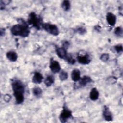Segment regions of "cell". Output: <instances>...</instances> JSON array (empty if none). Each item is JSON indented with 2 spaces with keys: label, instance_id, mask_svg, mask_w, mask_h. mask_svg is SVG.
<instances>
[{
  "label": "cell",
  "instance_id": "1",
  "mask_svg": "<svg viewBox=\"0 0 123 123\" xmlns=\"http://www.w3.org/2000/svg\"><path fill=\"white\" fill-rule=\"evenodd\" d=\"M12 87L13 95L15 98V103L20 104L24 100V92L25 87L24 84L19 79H14L12 81Z\"/></svg>",
  "mask_w": 123,
  "mask_h": 123
},
{
  "label": "cell",
  "instance_id": "2",
  "mask_svg": "<svg viewBox=\"0 0 123 123\" xmlns=\"http://www.w3.org/2000/svg\"><path fill=\"white\" fill-rule=\"evenodd\" d=\"M11 32L13 36L25 37L29 36L30 29L27 24L22 20L20 23L13 25L11 28Z\"/></svg>",
  "mask_w": 123,
  "mask_h": 123
},
{
  "label": "cell",
  "instance_id": "3",
  "mask_svg": "<svg viewBox=\"0 0 123 123\" xmlns=\"http://www.w3.org/2000/svg\"><path fill=\"white\" fill-rule=\"evenodd\" d=\"M27 22L29 25H32L37 30L40 29L43 24L41 18L34 12H31L29 13L28 17Z\"/></svg>",
  "mask_w": 123,
  "mask_h": 123
},
{
  "label": "cell",
  "instance_id": "4",
  "mask_svg": "<svg viewBox=\"0 0 123 123\" xmlns=\"http://www.w3.org/2000/svg\"><path fill=\"white\" fill-rule=\"evenodd\" d=\"M42 28L49 34L54 36H57L59 34V30L57 25L49 23H43Z\"/></svg>",
  "mask_w": 123,
  "mask_h": 123
},
{
  "label": "cell",
  "instance_id": "5",
  "mask_svg": "<svg viewBox=\"0 0 123 123\" xmlns=\"http://www.w3.org/2000/svg\"><path fill=\"white\" fill-rule=\"evenodd\" d=\"M77 60L79 63L83 65L89 64L91 60L90 55L84 51H80L78 53Z\"/></svg>",
  "mask_w": 123,
  "mask_h": 123
},
{
  "label": "cell",
  "instance_id": "6",
  "mask_svg": "<svg viewBox=\"0 0 123 123\" xmlns=\"http://www.w3.org/2000/svg\"><path fill=\"white\" fill-rule=\"evenodd\" d=\"M72 112L66 106H64L60 114L59 120L61 123H66L72 117Z\"/></svg>",
  "mask_w": 123,
  "mask_h": 123
},
{
  "label": "cell",
  "instance_id": "7",
  "mask_svg": "<svg viewBox=\"0 0 123 123\" xmlns=\"http://www.w3.org/2000/svg\"><path fill=\"white\" fill-rule=\"evenodd\" d=\"M49 68L51 72L55 74L59 73L61 69L59 62L52 58H51L50 61Z\"/></svg>",
  "mask_w": 123,
  "mask_h": 123
},
{
  "label": "cell",
  "instance_id": "8",
  "mask_svg": "<svg viewBox=\"0 0 123 123\" xmlns=\"http://www.w3.org/2000/svg\"><path fill=\"white\" fill-rule=\"evenodd\" d=\"M102 115L104 119L106 121H111L113 120V116L112 113L110 110L109 107L107 106H104L102 112Z\"/></svg>",
  "mask_w": 123,
  "mask_h": 123
},
{
  "label": "cell",
  "instance_id": "9",
  "mask_svg": "<svg viewBox=\"0 0 123 123\" xmlns=\"http://www.w3.org/2000/svg\"><path fill=\"white\" fill-rule=\"evenodd\" d=\"M92 81L91 78L87 75H85L80 79L78 82V86L79 87H84L87 84L91 83Z\"/></svg>",
  "mask_w": 123,
  "mask_h": 123
},
{
  "label": "cell",
  "instance_id": "10",
  "mask_svg": "<svg viewBox=\"0 0 123 123\" xmlns=\"http://www.w3.org/2000/svg\"><path fill=\"white\" fill-rule=\"evenodd\" d=\"M106 20L109 25L114 26L116 22V17L113 13L109 12L107 13Z\"/></svg>",
  "mask_w": 123,
  "mask_h": 123
},
{
  "label": "cell",
  "instance_id": "11",
  "mask_svg": "<svg viewBox=\"0 0 123 123\" xmlns=\"http://www.w3.org/2000/svg\"><path fill=\"white\" fill-rule=\"evenodd\" d=\"M56 52L58 56L62 59L65 60L67 57L68 54L66 51V49L62 47H57L56 49Z\"/></svg>",
  "mask_w": 123,
  "mask_h": 123
},
{
  "label": "cell",
  "instance_id": "12",
  "mask_svg": "<svg viewBox=\"0 0 123 123\" xmlns=\"http://www.w3.org/2000/svg\"><path fill=\"white\" fill-rule=\"evenodd\" d=\"M71 76L73 81L74 82H78L81 78L80 71L77 69H74L71 72Z\"/></svg>",
  "mask_w": 123,
  "mask_h": 123
},
{
  "label": "cell",
  "instance_id": "13",
  "mask_svg": "<svg viewBox=\"0 0 123 123\" xmlns=\"http://www.w3.org/2000/svg\"><path fill=\"white\" fill-rule=\"evenodd\" d=\"M43 79L42 74L39 72H35L32 78V82L35 84H40Z\"/></svg>",
  "mask_w": 123,
  "mask_h": 123
},
{
  "label": "cell",
  "instance_id": "14",
  "mask_svg": "<svg viewBox=\"0 0 123 123\" xmlns=\"http://www.w3.org/2000/svg\"><path fill=\"white\" fill-rule=\"evenodd\" d=\"M99 96V93L97 88L93 87L91 89L89 93V98L92 101L97 100Z\"/></svg>",
  "mask_w": 123,
  "mask_h": 123
},
{
  "label": "cell",
  "instance_id": "15",
  "mask_svg": "<svg viewBox=\"0 0 123 123\" xmlns=\"http://www.w3.org/2000/svg\"><path fill=\"white\" fill-rule=\"evenodd\" d=\"M7 58L12 62H16L18 58V55L15 51H9L6 53Z\"/></svg>",
  "mask_w": 123,
  "mask_h": 123
},
{
  "label": "cell",
  "instance_id": "16",
  "mask_svg": "<svg viewBox=\"0 0 123 123\" xmlns=\"http://www.w3.org/2000/svg\"><path fill=\"white\" fill-rule=\"evenodd\" d=\"M54 77L52 75H48L44 80V84L46 86L49 87L54 83Z\"/></svg>",
  "mask_w": 123,
  "mask_h": 123
},
{
  "label": "cell",
  "instance_id": "17",
  "mask_svg": "<svg viewBox=\"0 0 123 123\" xmlns=\"http://www.w3.org/2000/svg\"><path fill=\"white\" fill-rule=\"evenodd\" d=\"M62 8L64 11H68L71 8V3L70 1L68 0H63L61 4Z\"/></svg>",
  "mask_w": 123,
  "mask_h": 123
},
{
  "label": "cell",
  "instance_id": "18",
  "mask_svg": "<svg viewBox=\"0 0 123 123\" xmlns=\"http://www.w3.org/2000/svg\"><path fill=\"white\" fill-rule=\"evenodd\" d=\"M114 33L117 37H122L123 34V30L122 27L121 26H117L115 27L114 30Z\"/></svg>",
  "mask_w": 123,
  "mask_h": 123
},
{
  "label": "cell",
  "instance_id": "19",
  "mask_svg": "<svg viewBox=\"0 0 123 123\" xmlns=\"http://www.w3.org/2000/svg\"><path fill=\"white\" fill-rule=\"evenodd\" d=\"M33 93L34 96H35L37 97H40L42 93V89L38 86H36L33 88Z\"/></svg>",
  "mask_w": 123,
  "mask_h": 123
},
{
  "label": "cell",
  "instance_id": "20",
  "mask_svg": "<svg viewBox=\"0 0 123 123\" xmlns=\"http://www.w3.org/2000/svg\"><path fill=\"white\" fill-rule=\"evenodd\" d=\"M68 77V73L65 72V71H61L59 74V78L61 81H63L66 80Z\"/></svg>",
  "mask_w": 123,
  "mask_h": 123
},
{
  "label": "cell",
  "instance_id": "21",
  "mask_svg": "<svg viewBox=\"0 0 123 123\" xmlns=\"http://www.w3.org/2000/svg\"><path fill=\"white\" fill-rule=\"evenodd\" d=\"M65 60L67 62L70 64H74L75 63V60L73 57L71 55L68 54Z\"/></svg>",
  "mask_w": 123,
  "mask_h": 123
},
{
  "label": "cell",
  "instance_id": "22",
  "mask_svg": "<svg viewBox=\"0 0 123 123\" xmlns=\"http://www.w3.org/2000/svg\"><path fill=\"white\" fill-rule=\"evenodd\" d=\"M114 49L116 51V52L118 53H121L123 51V45L121 44H119L114 46Z\"/></svg>",
  "mask_w": 123,
  "mask_h": 123
},
{
  "label": "cell",
  "instance_id": "23",
  "mask_svg": "<svg viewBox=\"0 0 123 123\" xmlns=\"http://www.w3.org/2000/svg\"><path fill=\"white\" fill-rule=\"evenodd\" d=\"M110 56L108 53H103L100 57V59L103 62H107L109 59Z\"/></svg>",
  "mask_w": 123,
  "mask_h": 123
},
{
  "label": "cell",
  "instance_id": "24",
  "mask_svg": "<svg viewBox=\"0 0 123 123\" xmlns=\"http://www.w3.org/2000/svg\"><path fill=\"white\" fill-rule=\"evenodd\" d=\"M76 32L80 35H84L86 32V29L84 27H79L76 29Z\"/></svg>",
  "mask_w": 123,
  "mask_h": 123
},
{
  "label": "cell",
  "instance_id": "25",
  "mask_svg": "<svg viewBox=\"0 0 123 123\" xmlns=\"http://www.w3.org/2000/svg\"><path fill=\"white\" fill-rule=\"evenodd\" d=\"M117 78L115 76H111L108 78V82L110 84H114L116 82Z\"/></svg>",
  "mask_w": 123,
  "mask_h": 123
},
{
  "label": "cell",
  "instance_id": "26",
  "mask_svg": "<svg viewBox=\"0 0 123 123\" xmlns=\"http://www.w3.org/2000/svg\"><path fill=\"white\" fill-rule=\"evenodd\" d=\"M11 98V97L10 95L9 94H6L4 96V98H3V99H4V100L6 102H9L10 99Z\"/></svg>",
  "mask_w": 123,
  "mask_h": 123
},
{
  "label": "cell",
  "instance_id": "27",
  "mask_svg": "<svg viewBox=\"0 0 123 123\" xmlns=\"http://www.w3.org/2000/svg\"><path fill=\"white\" fill-rule=\"evenodd\" d=\"M6 3H5L4 1H3V0H0V9L1 10H3L5 9V6H6Z\"/></svg>",
  "mask_w": 123,
  "mask_h": 123
},
{
  "label": "cell",
  "instance_id": "28",
  "mask_svg": "<svg viewBox=\"0 0 123 123\" xmlns=\"http://www.w3.org/2000/svg\"><path fill=\"white\" fill-rule=\"evenodd\" d=\"M69 45H70V44H69V43L68 42H67V41H65V42L63 43V46H62V47L67 49H68V48L69 47Z\"/></svg>",
  "mask_w": 123,
  "mask_h": 123
},
{
  "label": "cell",
  "instance_id": "29",
  "mask_svg": "<svg viewBox=\"0 0 123 123\" xmlns=\"http://www.w3.org/2000/svg\"><path fill=\"white\" fill-rule=\"evenodd\" d=\"M5 29L3 28H1L0 29V34L1 36H3L5 35Z\"/></svg>",
  "mask_w": 123,
  "mask_h": 123
},
{
  "label": "cell",
  "instance_id": "30",
  "mask_svg": "<svg viewBox=\"0 0 123 123\" xmlns=\"http://www.w3.org/2000/svg\"><path fill=\"white\" fill-rule=\"evenodd\" d=\"M95 29L96 30H98V31H100V26H98V25H96L95 27Z\"/></svg>",
  "mask_w": 123,
  "mask_h": 123
}]
</instances>
